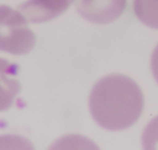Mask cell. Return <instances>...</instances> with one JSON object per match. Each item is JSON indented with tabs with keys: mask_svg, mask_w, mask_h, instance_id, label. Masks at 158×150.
<instances>
[{
	"mask_svg": "<svg viewBox=\"0 0 158 150\" xmlns=\"http://www.w3.org/2000/svg\"><path fill=\"white\" fill-rule=\"evenodd\" d=\"M74 0H27L19 6V11L27 22L44 23L60 16Z\"/></svg>",
	"mask_w": 158,
	"mask_h": 150,
	"instance_id": "cell-4",
	"label": "cell"
},
{
	"mask_svg": "<svg viewBox=\"0 0 158 150\" xmlns=\"http://www.w3.org/2000/svg\"><path fill=\"white\" fill-rule=\"evenodd\" d=\"M133 9L143 24L158 29V0H134Z\"/></svg>",
	"mask_w": 158,
	"mask_h": 150,
	"instance_id": "cell-6",
	"label": "cell"
},
{
	"mask_svg": "<svg viewBox=\"0 0 158 150\" xmlns=\"http://www.w3.org/2000/svg\"><path fill=\"white\" fill-rule=\"evenodd\" d=\"M152 71L156 81L158 82V44L152 55Z\"/></svg>",
	"mask_w": 158,
	"mask_h": 150,
	"instance_id": "cell-9",
	"label": "cell"
},
{
	"mask_svg": "<svg viewBox=\"0 0 158 150\" xmlns=\"http://www.w3.org/2000/svg\"><path fill=\"white\" fill-rule=\"evenodd\" d=\"M29 145L26 140L21 137L14 136H1L0 137V148H26Z\"/></svg>",
	"mask_w": 158,
	"mask_h": 150,
	"instance_id": "cell-8",
	"label": "cell"
},
{
	"mask_svg": "<svg viewBox=\"0 0 158 150\" xmlns=\"http://www.w3.org/2000/svg\"><path fill=\"white\" fill-rule=\"evenodd\" d=\"M93 119L108 131H123L141 117L144 96L140 87L129 77L110 75L93 87L89 98Z\"/></svg>",
	"mask_w": 158,
	"mask_h": 150,
	"instance_id": "cell-1",
	"label": "cell"
},
{
	"mask_svg": "<svg viewBox=\"0 0 158 150\" xmlns=\"http://www.w3.org/2000/svg\"><path fill=\"white\" fill-rule=\"evenodd\" d=\"M35 42V34L24 15L11 7L0 6V51L24 55L33 50Z\"/></svg>",
	"mask_w": 158,
	"mask_h": 150,
	"instance_id": "cell-2",
	"label": "cell"
},
{
	"mask_svg": "<svg viewBox=\"0 0 158 150\" xmlns=\"http://www.w3.org/2000/svg\"><path fill=\"white\" fill-rule=\"evenodd\" d=\"M142 137L145 149H158V117L149 122Z\"/></svg>",
	"mask_w": 158,
	"mask_h": 150,
	"instance_id": "cell-7",
	"label": "cell"
},
{
	"mask_svg": "<svg viewBox=\"0 0 158 150\" xmlns=\"http://www.w3.org/2000/svg\"><path fill=\"white\" fill-rule=\"evenodd\" d=\"M16 77V66L0 59V112L8 110L21 90Z\"/></svg>",
	"mask_w": 158,
	"mask_h": 150,
	"instance_id": "cell-5",
	"label": "cell"
},
{
	"mask_svg": "<svg viewBox=\"0 0 158 150\" xmlns=\"http://www.w3.org/2000/svg\"><path fill=\"white\" fill-rule=\"evenodd\" d=\"M127 7V0H78L77 11L85 20L94 24L116 21Z\"/></svg>",
	"mask_w": 158,
	"mask_h": 150,
	"instance_id": "cell-3",
	"label": "cell"
}]
</instances>
